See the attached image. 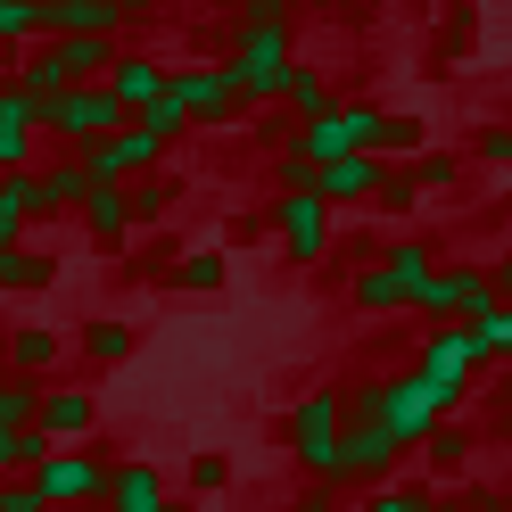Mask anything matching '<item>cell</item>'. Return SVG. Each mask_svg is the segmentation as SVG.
<instances>
[{
    "label": "cell",
    "instance_id": "6da1fadb",
    "mask_svg": "<svg viewBox=\"0 0 512 512\" xmlns=\"http://www.w3.org/2000/svg\"><path fill=\"white\" fill-rule=\"evenodd\" d=\"M215 67L240 83L248 108H273L281 83H290V67H298V42H290V25H256V17H240L232 34H223V58H215Z\"/></svg>",
    "mask_w": 512,
    "mask_h": 512
},
{
    "label": "cell",
    "instance_id": "7a4b0ae2",
    "mask_svg": "<svg viewBox=\"0 0 512 512\" xmlns=\"http://www.w3.org/2000/svg\"><path fill=\"white\" fill-rule=\"evenodd\" d=\"M339 405H347V389H339V380H323V389H306V397L273 422V438L298 455L306 488H331V479H339Z\"/></svg>",
    "mask_w": 512,
    "mask_h": 512
},
{
    "label": "cell",
    "instance_id": "3957f363",
    "mask_svg": "<svg viewBox=\"0 0 512 512\" xmlns=\"http://www.w3.org/2000/svg\"><path fill=\"white\" fill-rule=\"evenodd\" d=\"M405 455H397V438L380 430V413H372V380L364 389H347V405H339V479H331V496L339 488H389V471H397Z\"/></svg>",
    "mask_w": 512,
    "mask_h": 512
},
{
    "label": "cell",
    "instance_id": "277c9868",
    "mask_svg": "<svg viewBox=\"0 0 512 512\" xmlns=\"http://www.w3.org/2000/svg\"><path fill=\"white\" fill-rule=\"evenodd\" d=\"M372 413H380V430L397 438V455H413L438 422H455V389H438L422 372H389V380H372Z\"/></svg>",
    "mask_w": 512,
    "mask_h": 512
},
{
    "label": "cell",
    "instance_id": "5b68a950",
    "mask_svg": "<svg viewBox=\"0 0 512 512\" xmlns=\"http://www.w3.org/2000/svg\"><path fill=\"white\" fill-rule=\"evenodd\" d=\"M34 124H42V133L67 149V157H91L100 141H116L133 116L108 100V83H83V91H58V100H42V108H34Z\"/></svg>",
    "mask_w": 512,
    "mask_h": 512
},
{
    "label": "cell",
    "instance_id": "8992f818",
    "mask_svg": "<svg viewBox=\"0 0 512 512\" xmlns=\"http://www.w3.org/2000/svg\"><path fill=\"white\" fill-rule=\"evenodd\" d=\"M380 124H389V108H380V100H339L331 116L298 124L290 157H298V166H339V157H372V149H380Z\"/></svg>",
    "mask_w": 512,
    "mask_h": 512
},
{
    "label": "cell",
    "instance_id": "52a82bcc",
    "mask_svg": "<svg viewBox=\"0 0 512 512\" xmlns=\"http://www.w3.org/2000/svg\"><path fill=\"white\" fill-rule=\"evenodd\" d=\"M116 463H124V455H116V446H100V438H91V446H58V455L25 479V488H34L50 512H83V504L108 496V471H116Z\"/></svg>",
    "mask_w": 512,
    "mask_h": 512
},
{
    "label": "cell",
    "instance_id": "ba28073f",
    "mask_svg": "<svg viewBox=\"0 0 512 512\" xmlns=\"http://www.w3.org/2000/svg\"><path fill=\"white\" fill-rule=\"evenodd\" d=\"M496 306H504V298H496L488 265H438V273L422 281V298H413L422 323H479V314H496Z\"/></svg>",
    "mask_w": 512,
    "mask_h": 512
},
{
    "label": "cell",
    "instance_id": "9c48e42d",
    "mask_svg": "<svg viewBox=\"0 0 512 512\" xmlns=\"http://www.w3.org/2000/svg\"><path fill=\"white\" fill-rule=\"evenodd\" d=\"M166 100L182 108V124H232L248 100L223 67H166Z\"/></svg>",
    "mask_w": 512,
    "mask_h": 512
},
{
    "label": "cell",
    "instance_id": "30bf717a",
    "mask_svg": "<svg viewBox=\"0 0 512 512\" xmlns=\"http://www.w3.org/2000/svg\"><path fill=\"white\" fill-rule=\"evenodd\" d=\"M413 372L438 380V389H455V397H471V380L488 372V356H479L471 323H438V331H422V364H413Z\"/></svg>",
    "mask_w": 512,
    "mask_h": 512
},
{
    "label": "cell",
    "instance_id": "8fae6325",
    "mask_svg": "<svg viewBox=\"0 0 512 512\" xmlns=\"http://www.w3.org/2000/svg\"><path fill=\"white\" fill-rule=\"evenodd\" d=\"M273 240H281V256L290 265H323L331 256V207L314 199V190H298V199H273Z\"/></svg>",
    "mask_w": 512,
    "mask_h": 512
},
{
    "label": "cell",
    "instance_id": "7c38bea8",
    "mask_svg": "<svg viewBox=\"0 0 512 512\" xmlns=\"http://www.w3.org/2000/svg\"><path fill=\"white\" fill-rule=\"evenodd\" d=\"M133 9L124 0H42V42H116Z\"/></svg>",
    "mask_w": 512,
    "mask_h": 512
},
{
    "label": "cell",
    "instance_id": "4fadbf2b",
    "mask_svg": "<svg viewBox=\"0 0 512 512\" xmlns=\"http://www.w3.org/2000/svg\"><path fill=\"white\" fill-rule=\"evenodd\" d=\"M100 83H108V100H116L124 116L141 124V116H149L157 100H166V58H149V50H116Z\"/></svg>",
    "mask_w": 512,
    "mask_h": 512
},
{
    "label": "cell",
    "instance_id": "5bb4252c",
    "mask_svg": "<svg viewBox=\"0 0 512 512\" xmlns=\"http://www.w3.org/2000/svg\"><path fill=\"white\" fill-rule=\"evenodd\" d=\"M100 512H174V479L157 471V463H133V455H124V463L108 471Z\"/></svg>",
    "mask_w": 512,
    "mask_h": 512
},
{
    "label": "cell",
    "instance_id": "9a60e30c",
    "mask_svg": "<svg viewBox=\"0 0 512 512\" xmlns=\"http://www.w3.org/2000/svg\"><path fill=\"white\" fill-rule=\"evenodd\" d=\"M83 199H91L83 157H67V149H58V157H34V223H42V215H75Z\"/></svg>",
    "mask_w": 512,
    "mask_h": 512
},
{
    "label": "cell",
    "instance_id": "2e32d148",
    "mask_svg": "<svg viewBox=\"0 0 512 512\" xmlns=\"http://www.w3.org/2000/svg\"><path fill=\"white\" fill-rule=\"evenodd\" d=\"M58 356H67V331H50V323H17V331H0V364H9L17 380H50Z\"/></svg>",
    "mask_w": 512,
    "mask_h": 512
},
{
    "label": "cell",
    "instance_id": "e0dca14e",
    "mask_svg": "<svg viewBox=\"0 0 512 512\" xmlns=\"http://www.w3.org/2000/svg\"><path fill=\"white\" fill-rule=\"evenodd\" d=\"M50 446H91V430H100V397L83 389H42V422H34Z\"/></svg>",
    "mask_w": 512,
    "mask_h": 512
},
{
    "label": "cell",
    "instance_id": "ac0fdd59",
    "mask_svg": "<svg viewBox=\"0 0 512 512\" xmlns=\"http://www.w3.org/2000/svg\"><path fill=\"white\" fill-rule=\"evenodd\" d=\"M380 157H339V166H314V199L323 207H372V190H380Z\"/></svg>",
    "mask_w": 512,
    "mask_h": 512
},
{
    "label": "cell",
    "instance_id": "d6986e66",
    "mask_svg": "<svg viewBox=\"0 0 512 512\" xmlns=\"http://www.w3.org/2000/svg\"><path fill=\"white\" fill-rule=\"evenodd\" d=\"M133 347H141V331L124 323V314H91V323L75 331V356H83V364H100V372L133 364Z\"/></svg>",
    "mask_w": 512,
    "mask_h": 512
},
{
    "label": "cell",
    "instance_id": "ffe728a7",
    "mask_svg": "<svg viewBox=\"0 0 512 512\" xmlns=\"http://www.w3.org/2000/svg\"><path fill=\"white\" fill-rule=\"evenodd\" d=\"M347 306H356V314H405V306H413V281H397V273L372 256V265L347 273Z\"/></svg>",
    "mask_w": 512,
    "mask_h": 512
},
{
    "label": "cell",
    "instance_id": "44dd1931",
    "mask_svg": "<svg viewBox=\"0 0 512 512\" xmlns=\"http://www.w3.org/2000/svg\"><path fill=\"white\" fill-rule=\"evenodd\" d=\"M339 108V91H331V75L323 67H290V83H281V100H273V116H290V124H314V116H331Z\"/></svg>",
    "mask_w": 512,
    "mask_h": 512
},
{
    "label": "cell",
    "instance_id": "7402d4cb",
    "mask_svg": "<svg viewBox=\"0 0 512 512\" xmlns=\"http://www.w3.org/2000/svg\"><path fill=\"white\" fill-rule=\"evenodd\" d=\"M75 223H83L91 248H124L133 240V199H124V190H91V199L75 207Z\"/></svg>",
    "mask_w": 512,
    "mask_h": 512
},
{
    "label": "cell",
    "instance_id": "603a6c76",
    "mask_svg": "<svg viewBox=\"0 0 512 512\" xmlns=\"http://www.w3.org/2000/svg\"><path fill=\"white\" fill-rule=\"evenodd\" d=\"M223 281H232V256H223V248H182V256H174V290L215 298Z\"/></svg>",
    "mask_w": 512,
    "mask_h": 512
},
{
    "label": "cell",
    "instance_id": "cb8c5ba5",
    "mask_svg": "<svg viewBox=\"0 0 512 512\" xmlns=\"http://www.w3.org/2000/svg\"><path fill=\"white\" fill-rule=\"evenodd\" d=\"M380 265H389V273H397V281H413V298H422V281H430V273H438V248H430V240H422V232H397V240H389V248H380Z\"/></svg>",
    "mask_w": 512,
    "mask_h": 512
},
{
    "label": "cell",
    "instance_id": "d4e9b609",
    "mask_svg": "<svg viewBox=\"0 0 512 512\" xmlns=\"http://www.w3.org/2000/svg\"><path fill=\"white\" fill-rule=\"evenodd\" d=\"M34 42H42V0H0V58L17 67Z\"/></svg>",
    "mask_w": 512,
    "mask_h": 512
},
{
    "label": "cell",
    "instance_id": "484cf974",
    "mask_svg": "<svg viewBox=\"0 0 512 512\" xmlns=\"http://www.w3.org/2000/svg\"><path fill=\"white\" fill-rule=\"evenodd\" d=\"M34 223V174H0V248H25Z\"/></svg>",
    "mask_w": 512,
    "mask_h": 512
},
{
    "label": "cell",
    "instance_id": "4316f807",
    "mask_svg": "<svg viewBox=\"0 0 512 512\" xmlns=\"http://www.w3.org/2000/svg\"><path fill=\"white\" fill-rule=\"evenodd\" d=\"M50 455H58V446L42 430H0V479H34Z\"/></svg>",
    "mask_w": 512,
    "mask_h": 512
},
{
    "label": "cell",
    "instance_id": "83f0119b",
    "mask_svg": "<svg viewBox=\"0 0 512 512\" xmlns=\"http://www.w3.org/2000/svg\"><path fill=\"white\" fill-rule=\"evenodd\" d=\"M42 389H50V380L0 372V430H34V422H42Z\"/></svg>",
    "mask_w": 512,
    "mask_h": 512
},
{
    "label": "cell",
    "instance_id": "f1b7e54d",
    "mask_svg": "<svg viewBox=\"0 0 512 512\" xmlns=\"http://www.w3.org/2000/svg\"><path fill=\"white\" fill-rule=\"evenodd\" d=\"M50 281H58V256H50V248H9L0 290H25V298H34V290H50Z\"/></svg>",
    "mask_w": 512,
    "mask_h": 512
},
{
    "label": "cell",
    "instance_id": "f546056e",
    "mask_svg": "<svg viewBox=\"0 0 512 512\" xmlns=\"http://www.w3.org/2000/svg\"><path fill=\"white\" fill-rule=\"evenodd\" d=\"M405 174H413V199H438V190H455V182H463V157H455V149H422Z\"/></svg>",
    "mask_w": 512,
    "mask_h": 512
},
{
    "label": "cell",
    "instance_id": "4dcf8cb0",
    "mask_svg": "<svg viewBox=\"0 0 512 512\" xmlns=\"http://www.w3.org/2000/svg\"><path fill=\"white\" fill-rule=\"evenodd\" d=\"M124 199H133V232H141V223H166V215H174L182 182H174V174H149V182H133V190H124Z\"/></svg>",
    "mask_w": 512,
    "mask_h": 512
},
{
    "label": "cell",
    "instance_id": "1f68e13d",
    "mask_svg": "<svg viewBox=\"0 0 512 512\" xmlns=\"http://www.w3.org/2000/svg\"><path fill=\"white\" fill-rule=\"evenodd\" d=\"M471 339H479V356H488V364H512V298H504L496 314H479Z\"/></svg>",
    "mask_w": 512,
    "mask_h": 512
},
{
    "label": "cell",
    "instance_id": "d6a6232c",
    "mask_svg": "<svg viewBox=\"0 0 512 512\" xmlns=\"http://www.w3.org/2000/svg\"><path fill=\"white\" fill-rule=\"evenodd\" d=\"M190 496H223V488H232V455H215V446H207V455H190Z\"/></svg>",
    "mask_w": 512,
    "mask_h": 512
},
{
    "label": "cell",
    "instance_id": "836d02e7",
    "mask_svg": "<svg viewBox=\"0 0 512 512\" xmlns=\"http://www.w3.org/2000/svg\"><path fill=\"white\" fill-rule=\"evenodd\" d=\"M356 512H438V496L430 488H397V479H389V488H372Z\"/></svg>",
    "mask_w": 512,
    "mask_h": 512
},
{
    "label": "cell",
    "instance_id": "e575fe53",
    "mask_svg": "<svg viewBox=\"0 0 512 512\" xmlns=\"http://www.w3.org/2000/svg\"><path fill=\"white\" fill-rule=\"evenodd\" d=\"M471 157H479V166H496V174H512V124H504V116L479 124V133H471Z\"/></svg>",
    "mask_w": 512,
    "mask_h": 512
},
{
    "label": "cell",
    "instance_id": "d590c367",
    "mask_svg": "<svg viewBox=\"0 0 512 512\" xmlns=\"http://www.w3.org/2000/svg\"><path fill=\"white\" fill-rule=\"evenodd\" d=\"M422 455H430V463H446V471H455V463L471 455V430H463V422H438V430L422 438Z\"/></svg>",
    "mask_w": 512,
    "mask_h": 512
},
{
    "label": "cell",
    "instance_id": "8d00e7d4",
    "mask_svg": "<svg viewBox=\"0 0 512 512\" xmlns=\"http://www.w3.org/2000/svg\"><path fill=\"white\" fill-rule=\"evenodd\" d=\"M372 207H380V215H413V207H422V199H413V174L389 166V174H380V190H372Z\"/></svg>",
    "mask_w": 512,
    "mask_h": 512
},
{
    "label": "cell",
    "instance_id": "74e56055",
    "mask_svg": "<svg viewBox=\"0 0 512 512\" xmlns=\"http://www.w3.org/2000/svg\"><path fill=\"white\" fill-rule=\"evenodd\" d=\"M141 133H157V141H166V149H174V141L190 133V124H182V108H174V100H157V108L141 116Z\"/></svg>",
    "mask_w": 512,
    "mask_h": 512
},
{
    "label": "cell",
    "instance_id": "f35d334b",
    "mask_svg": "<svg viewBox=\"0 0 512 512\" xmlns=\"http://www.w3.org/2000/svg\"><path fill=\"white\" fill-rule=\"evenodd\" d=\"M0 512H50V504L25 488V479H0Z\"/></svg>",
    "mask_w": 512,
    "mask_h": 512
},
{
    "label": "cell",
    "instance_id": "ab89813d",
    "mask_svg": "<svg viewBox=\"0 0 512 512\" xmlns=\"http://www.w3.org/2000/svg\"><path fill=\"white\" fill-rule=\"evenodd\" d=\"M290 512H339V496H331V488H298Z\"/></svg>",
    "mask_w": 512,
    "mask_h": 512
},
{
    "label": "cell",
    "instance_id": "60d3db41",
    "mask_svg": "<svg viewBox=\"0 0 512 512\" xmlns=\"http://www.w3.org/2000/svg\"><path fill=\"white\" fill-rule=\"evenodd\" d=\"M488 281H496V298H512V248H504L496 265H488Z\"/></svg>",
    "mask_w": 512,
    "mask_h": 512
},
{
    "label": "cell",
    "instance_id": "b9f144b4",
    "mask_svg": "<svg viewBox=\"0 0 512 512\" xmlns=\"http://www.w3.org/2000/svg\"><path fill=\"white\" fill-rule=\"evenodd\" d=\"M463 512H512V504H504V496H488V488H471V504H463Z\"/></svg>",
    "mask_w": 512,
    "mask_h": 512
}]
</instances>
